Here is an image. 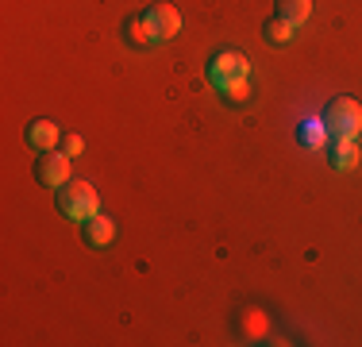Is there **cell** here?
Returning <instances> with one entry per match:
<instances>
[{
	"instance_id": "1",
	"label": "cell",
	"mask_w": 362,
	"mask_h": 347,
	"mask_svg": "<svg viewBox=\"0 0 362 347\" xmlns=\"http://www.w3.org/2000/svg\"><path fill=\"white\" fill-rule=\"evenodd\" d=\"M54 205H58V212H62L66 220H74V224H85L89 216L100 212V197H97V189H93L89 181H66V186H58L54 189Z\"/></svg>"
},
{
	"instance_id": "2",
	"label": "cell",
	"mask_w": 362,
	"mask_h": 347,
	"mask_svg": "<svg viewBox=\"0 0 362 347\" xmlns=\"http://www.w3.org/2000/svg\"><path fill=\"white\" fill-rule=\"evenodd\" d=\"M324 124L332 139H355L362 132V104H355L351 97H335L324 112Z\"/></svg>"
},
{
	"instance_id": "3",
	"label": "cell",
	"mask_w": 362,
	"mask_h": 347,
	"mask_svg": "<svg viewBox=\"0 0 362 347\" xmlns=\"http://www.w3.org/2000/svg\"><path fill=\"white\" fill-rule=\"evenodd\" d=\"M35 181L42 189H58V186H66L70 181V154H62L54 147V151H39V159H35Z\"/></svg>"
},
{
	"instance_id": "4",
	"label": "cell",
	"mask_w": 362,
	"mask_h": 347,
	"mask_svg": "<svg viewBox=\"0 0 362 347\" xmlns=\"http://www.w3.org/2000/svg\"><path fill=\"white\" fill-rule=\"evenodd\" d=\"M247 58L239 55V50H220L216 58L209 62V81L216 85V89H223V85L231 81H247Z\"/></svg>"
},
{
	"instance_id": "5",
	"label": "cell",
	"mask_w": 362,
	"mask_h": 347,
	"mask_svg": "<svg viewBox=\"0 0 362 347\" xmlns=\"http://www.w3.org/2000/svg\"><path fill=\"white\" fill-rule=\"evenodd\" d=\"M143 20H146V28L154 31V39H158V42L174 39V35L181 31V16H177L174 4H151L143 12Z\"/></svg>"
},
{
	"instance_id": "6",
	"label": "cell",
	"mask_w": 362,
	"mask_h": 347,
	"mask_svg": "<svg viewBox=\"0 0 362 347\" xmlns=\"http://www.w3.org/2000/svg\"><path fill=\"white\" fill-rule=\"evenodd\" d=\"M23 139H28V147H35V151H54V147L62 143V127L42 116V120H31Z\"/></svg>"
},
{
	"instance_id": "7",
	"label": "cell",
	"mask_w": 362,
	"mask_h": 347,
	"mask_svg": "<svg viewBox=\"0 0 362 347\" xmlns=\"http://www.w3.org/2000/svg\"><path fill=\"white\" fill-rule=\"evenodd\" d=\"M112 236H116V224L108 220V216H89V220L81 224V239H85V247H108L112 243Z\"/></svg>"
},
{
	"instance_id": "8",
	"label": "cell",
	"mask_w": 362,
	"mask_h": 347,
	"mask_svg": "<svg viewBox=\"0 0 362 347\" xmlns=\"http://www.w3.org/2000/svg\"><path fill=\"white\" fill-rule=\"evenodd\" d=\"M274 16L286 20L289 28H300V23H308V16H313V0H274Z\"/></svg>"
},
{
	"instance_id": "9",
	"label": "cell",
	"mask_w": 362,
	"mask_h": 347,
	"mask_svg": "<svg viewBox=\"0 0 362 347\" xmlns=\"http://www.w3.org/2000/svg\"><path fill=\"white\" fill-rule=\"evenodd\" d=\"M124 39L132 42L135 50H146V47H154V42H158V39H154V31L146 28L143 12H139V16H127V23H124Z\"/></svg>"
},
{
	"instance_id": "10",
	"label": "cell",
	"mask_w": 362,
	"mask_h": 347,
	"mask_svg": "<svg viewBox=\"0 0 362 347\" xmlns=\"http://www.w3.org/2000/svg\"><path fill=\"white\" fill-rule=\"evenodd\" d=\"M327 162H332V170H351L358 162V147L355 139H335L332 143V154H327Z\"/></svg>"
},
{
	"instance_id": "11",
	"label": "cell",
	"mask_w": 362,
	"mask_h": 347,
	"mask_svg": "<svg viewBox=\"0 0 362 347\" xmlns=\"http://www.w3.org/2000/svg\"><path fill=\"white\" fill-rule=\"evenodd\" d=\"M262 35H266V42H274V47H286V42L293 39V28H289L286 20H278V16H274V20H266Z\"/></svg>"
},
{
	"instance_id": "12",
	"label": "cell",
	"mask_w": 362,
	"mask_h": 347,
	"mask_svg": "<svg viewBox=\"0 0 362 347\" xmlns=\"http://www.w3.org/2000/svg\"><path fill=\"white\" fill-rule=\"evenodd\" d=\"M223 101H228V104H243V101H251V85H247V81H231V85H223Z\"/></svg>"
},
{
	"instance_id": "13",
	"label": "cell",
	"mask_w": 362,
	"mask_h": 347,
	"mask_svg": "<svg viewBox=\"0 0 362 347\" xmlns=\"http://www.w3.org/2000/svg\"><path fill=\"white\" fill-rule=\"evenodd\" d=\"M324 132H327V124H320V120H308V124H305V143L308 147H320L324 143Z\"/></svg>"
},
{
	"instance_id": "14",
	"label": "cell",
	"mask_w": 362,
	"mask_h": 347,
	"mask_svg": "<svg viewBox=\"0 0 362 347\" xmlns=\"http://www.w3.org/2000/svg\"><path fill=\"white\" fill-rule=\"evenodd\" d=\"M58 151H62V154H70V159H74V154H81V135H62Z\"/></svg>"
}]
</instances>
